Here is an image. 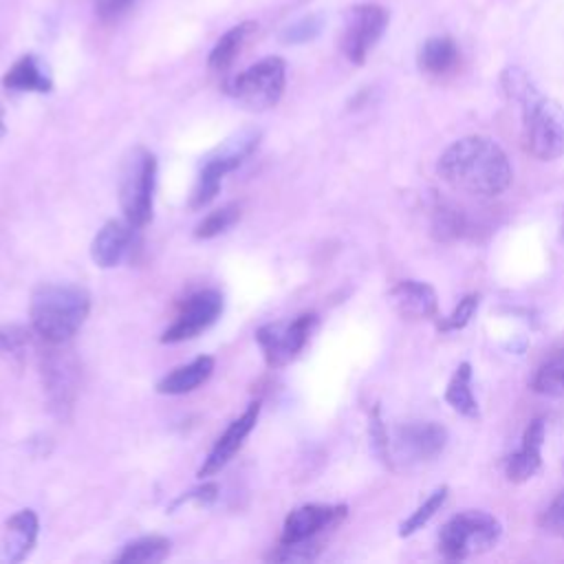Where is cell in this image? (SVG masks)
Segmentation results:
<instances>
[{
    "label": "cell",
    "mask_w": 564,
    "mask_h": 564,
    "mask_svg": "<svg viewBox=\"0 0 564 564\" xmlns=\"http://www.w3.org/2000/svg\"><path fill=\"white\" fill-rule=\"evenodd\" d=\"M436 172L452 189L482 198L502 194L513 178L511 163L500 143L482 134L463 137L445 148Z\"/></svg>",
    "instance_id": "cell-1"
},
{
    "label": "cell",
    "mask_w": 564,
    "mask_h": 564,
    "mask_svg": "<svg viewBox=\"0 0 564 564\" xmlns=\"http://www.w3.org/2000/svg\"><path fill=\"white\" fill-rule=\"evenodd\" d=\"M502 90L522 108L524 150L538 161H555L564 154V108L551 97L538 93L527 73L507 68Z\"/></svg>",
    "instance_id": "cell-2"
},
{
    "label": "cell",
    "mask_w": 564,
    "mask_h": 564,
    "mask_svg": "<svg viewBox=\"0 0 564 564\" xmlns=\"http://www.w3.org/2000/svg\"><path fill=\"white\" fill-rule=\"evenodd\" d=\"M90 295L77 284H42L31 297V328L48 344H66L82 328Z\"/></svg>",
    "instance_id": "cell-3"
},
{
    "label": "cell",
    "mask_w": 564,
    "mask_h": 564,
    "mask_svg": "<svg viewBox=\"0 0 564 564\" xmlns=\"http://www.w3.org/2000/svg\"><path fill=\"white\" fill-rule=\"evenodd\" d=\"M502 524L494 513L465 509L452 516L438 533V551L447 560H467L498 544Z\"/></svg>",
    "instance_id": "cell-4"
},
{
    "label": "cell",
    "mask_w": 564,
    "mask_h": 564,
    "mask_svg": "<svg viewBox=\"0 0 564 564\" xmlns=\"http://www.w3.org/2000/svg\"><path fill=\"white\" fill-rule=\"evenodd\" d=\"M156 181V159L145 148L128 152L119 176V203L128 223L137 229L152 218V196Z\"/></svg>",
    "instance_id": "cell-5"
},
{
    "label": "cell",
    "mask_w": 564,
    "mask_h": 564,
    "mask_svg": "<svg viewBox=\"0 0 564 564\" xmlns=\"http://www.w3.org/2000/svg\"><path fill=\"white\" fill-rule=\"evenodd\" d=\"M286 84V64L282 57H264L236 75L227 93L253 110L271 108L280 101Z\"/></svg>",
    "instance_id": "cell-6"
},
{
    "label": "cell",
    "mask_w": 564,
    "mask_h": 564,
    "mask_svg": "<svg viewBox=\"0 0 564 564\" xmlns=\"http://www.w3.org/2000/svg\"><path fill=\"white\" fill-rule=\"evenodd\" d=\"M42 386L51 412L68 419L79 388V364L64 344H51L42 355Z\"/></svg>",
    "instance_id": "cell-7"
},
{
    "label": "cell",
    "mask_w": 564,
    "mask_h": 564,
    "mask_svg": "<svg viewBox=\"0 0 564 564\" xmlns=\"http://www.w3.org/2000/svg\"><path fill=\"white\" fill-rule=\"evenodd\" d=\"M315 324H317L315 313H302L289 324L275 322V324L260 326L256 330V341L262 348L264 361L271 368H278V366H284L291 359H295L300 355V350L306 346Z\"/></svg>",
    "instance_id": "cell-8"
},
{
    "label": "cell",
    "mask_w": 564,
    "mask_h": 564,
    "mask_svg": "<svg viewBox=\"0 0 564 564\" xmlns=\"http://www.w3.org/2000/svg\"><path fill=\"white\" fill-rule=\"evenodd\" d=\"M223 313V295L216 289H203L194 295H189L181 311L176 313L174 322L163 330L161 341L163 344H178L185 339H192L207 330Z\"/></svg>",
    "instance_id": "cell-9"
},
{
    "label": "cell",
    "mask_w": 564,
    "mask_h": 564,
    "mask_svg": "<svg viewBox=\"0 0 564 564\" xmlns=\"http://www.w3.org/2000/svg\"><path fill=\"white\" fill-rule=\"evenodd\" d=\"M388 24V13L379 4H359L348 11L341 48L352 64H364Z\"/></svg>",
    "instance_id": "cell-10"
},
{
    "label": "cell",
    "mask_w": 564,
    "mask_h": 564,
    "mask_svg": "<svg viewBox=\"0 0 564 564\" xmlns=\"http://www.w3.org/2000/svg\"><path fill=\"white\" fill-rule=\"evenodd\" d=\"M447 443V430L434 421L408 423L397 427L394 438L390 441V460L399 458L405 463L432 460L436 458Z\"/></svg>",
    "instance_id": "cell-11"
},
{
    "label": "cell",
    "mask_w": 564,
    "mask_h": 564,
    "mask_svg": "<svg viewBox=\"0 0 564 564\" xmlns=\"http://www.w3.org/2000/svg\"><path fill=\"white\" fill-rule=\"evenodd\" d=\"M346 505H302L286 516L280 544L315 540L324 529L337 527L346 518Z\"/></svg>",
    "instance_id": "cell-12"
},
{
    "label": "cell",
    "mask_w": 564,
    "mask_h": 564,
    "mask_svg": "<svg viewBox=\"0 0 564 564\" xmlns=\"http://www.w3.org/2000/svg\"><path fill=\"white\" fill-rule=\"evenodd\" d=\"M258 414H260V403L256 401V403H249V408L238 419H234L229 423V427L218 436V441L214 443L212 452L203 460V465L198 469L200 478L218 474L234 458V454L240 449V445L245 443L249 432L256 427Z\"/></svg>",
    "instance_id": "cell-13"
},
{
    "label": "cell",
    "mask_w": 564,
    "mask_h": 564,
    "mask_svg": "<svg viewBox=\"0 0 564 564\" xmlns=\"http://www.w3.org/2000/svg\"><path fill=\"white\" fill-rule=\"evenodd\" d=\"M546 438V427H544V419H533L524 434H522V443L520 447L507 456L505 460V476L511 482H527L529 478H533L540 467H542V445Z\"/></svg>",
    "instance_id": "cell-14"
},
{
    "label": "cell",
    "mask_w": 564,
    "mask_h": 564,
    "mask_svg": "<svg viewBox=\"0 0 564 564\" xmlns=\"http://www.w3.org/2000/svg\"><path fill=\"white\" fill-rule=\"evenodd\" d=\"M134 225L128 220H108L95 234L90 245V256L97 267L110 269L117 267L132 249L134 242Z\"/></svg>",
    "instance_id": "cell-15"
},
{
    "label": "cell",
    "mask_w": 564,
    "mask_h": 564,
    "mask_svg": "<svg viewBox=\"0 0 564 564\" xmlns=\"http://www.w3.org/2000/svg\"><path fill=\"white\" fill-rule=\"evenodd\" d=\"M392 308L408 319H430L438 311L436 291L421 280H401L388 291Z\"/></svg>",
    "instance_id": "cell-16"
},
{
    "label": "cell",
    "mask_w": 564,
    "mask_h": 564,
    "mask_svg": "<svg viewBox=\"0 0 564 564\" xmlns=\"http://www.w3.org/2000/svg\"><path fill=\"white\" fill-rule=\"evenodd\" d=\"M37 531H40V522L35 511L20 509L18 513H13L4 524V535L0 542V562L4 564L22 562L35 546Z\"/></svg>",
    "instance_id": "cell-17"
},
{
    "label": "cell",
    "mask_w": 564,
    "mask_h": 564,
    "mask_svg": "<svg viewBox=\"0 0 564 564\" xmlns=\"http://www.w3.org/2000/svg\"><path fill=\"white\" fill-rule=\"evenodd\" d=\"M214 372V357L200 355L194 361L174 368L156 383V392L161 394H185L203 386Z\"/></svg>",
    "instance_id": "cell-18"
},
{
    "label": "cell",
    "mask_w": 564,
    "mask_h": 564,
    "mask_svg": "<svg viewBox=\"0 0 564 564\" xmlns=\"http://www.w3.org/2000/svg\"><path fill=\"white\" fill-rule=\"evenodd\" d=\"M2 84L22 93H48L53 88L46 66L35 55H22L2 77Z\"/></svg>",
    "instance_id": "cell-19"
},
{
    "label": "cell",
    "mask_w": 564,
    "mask_h": 564,
    "mask_svg": "<svg viewBox=\"0 0 564 564\" xmlns=\"http://www.w3.org/2000/svg\"><path fill=\"white\" fill-rule=\"evenodd\" d=\"M445 401L447 405H452L454 412L463 414V416H478V401L471 392V366L469 361L458 364V368L454 370V375L447 381L445 388Z\"/></svg>",
    "instance_id": "cell-20"
},
{
    "label": "cell",
    "mask_w": 564,
    "mask_h": 564,
    "mask_svg": "<svg viewBox=\"0 0 564 564\" xmlns=\"http://www.w3.org/2000/svg\"><path fill=\"white\" fill-rule=\"evenodd\" d=\"M531 390L549 397L564 399V348L553 350L533 372Z\"/></svg>",
    "instance_id": "cell-21"
},
{
    "label": "cell",
    "mask_w": 564,
    "mask_h": 564,
    "mask_svg": "<svg viewBox=\"0 0 564 564\" xmlns=\"http://www.w3.org/2000/svg\"><path fill=\"white\" fill-rule=\"evenodd\" d=\"M256 22H240L236 26H231L229 31H225L218 42L214 44L207 64L212 70H225L231 66V62L236 59V55L240 53L242 44L247 42V37L256 31Z\"/></svg>",
    "instance_id": "cell-22"
},
{
    "label": "cell",
    "mask_w": 564,
    "mask_h": 564,
    "mask_svg": "<svg viewBox=\"0 0 564 564\" xmlns=\"http://www.w3.org/2000/svg\"><path fill=\"white\" fill-rule=\"evenodd\" d=\"M458 62V48L452 37H430L419 53V66L430 75H445Z\"/></svg>",
    "instance_id": "cell-23"
},
{
    "label": "cell",
    "mask_w": 564,
    "mask_h": 564,
    "mask_svg": "<svg viewBox=\"0 0 564 564\" xmlns=\"http://www.w3.org/2000/svg\"><path fill=\"white\" fill-rule=\"evenodd\" d=\"M260 132L258 130H240L236 132L231 139H227L214 154L212 159H216L220 165H225L227 172L236 170L258 145Z\"/></svg>",
    "instance_id": "cell-24"
},
{
    "label": "cell",
    "mask_w": 564,
    "mask_h": 564,
    "mask_svg": "<svg viewBox=\"0 0 564 564\" xmlns=\"http://www.w3.org/2000/svg\"><path fill=\"white\" fill-rule=\"evenodd\" d=\"M170 553V540L161 538V535H145L132 544H128L117 562L121 564H154V562H163Z\"/></svg>",
    "instance_id": "cell-25"
},
{
    "label": "cell",
    "mask_w": 564,
    "mask_h": 564,
    "mask_svg": "<svg viewBox=\"0 0 564 564\" xmlns=\"http://www.w3.org/2000/svg\"><path fill=\"white\" fill-rule=\"evenodd\" d=\"M229 174L216 159L207 156V161L203 163V170L198 174V181L194 185V192H192V198H189V207L192 209H200L205 207L207 203H212L220 189V183H223V176Z\"/></svg>",
    "instance_id": "cell-26"
},
{
    "label": "cell",
    "mask_w": 564,
    "mask_h": 564,
    "mask_svg": "<svg viewBox=\"0 0 564 564\" xmlns=\"http://www.w3.org/2000/svg\"><path fill=\"white\" fill-rule=\"evenodd\" d=\"M447 487L443 485V487H438V489H434L410 516H408V520H403L401 522V527H399V535L401 538H408V535H412V533H416L419 529H423L434 516H436V511H441V507L445 505V500H447Z\"/></svg>",
    "instance_id": "cell-27"
},
{
    "label": "cell",
    "mask_w": 564,
    "mask_h": 564,
    "mask_svg": "<svg viewBox=\"0 0 564 564\" xmlns=\"http://www.w3.org/2000/svg\"><path fill=\"white\" fill-rule=\"evenodd\" d=\"M31 348V333L24 326L7 324L0 326V357L11 364H22Z\"/></svg>",
    "instance_id": "cell-28"
},
{
    "label": "cell",
    "mask_w": 564,
    "mask_h": 564,
    "mask_svg": "<svg viewBox=\"0 0 564 564\" xmlns=\"http://www.w3.org/2000/svg\"><path fill=\"white\" fill-rule=\"evenodd\" d=\"M238 218H240V205L229 203V205H225V207H220V209L207 214V216L196 225L194 236H196V238H203V240L214 238V236L227 231Z\"/></svg>",
    "instance_id": "cell-29"
},
{
    "label": "cell",
    "mask_w": 564,
    "mask_h": 564,
    "mask_svg": "<svg viewBox=\"0 0 564 564\" xmlns=\"http://www.w3.org/2000/svg\"><path fill=\"white\" fill-rule=\"evenodd\" d=\"M478 304H480V295H478V293H467V295L454 306V311H452L449 315H445V317L438 319L436 328H438L441 333H452V330L465 328V326L471 322V317H474Z\"/></svg>",
    "instance_id": "cell-30"
},
{
    "label": "cell",
    "mask_w": 564,
    "mask_h": 564,
    "mask_svg": "<svg viewBox=\"0 0 564 564\" xmlns=\"http://www.w3.org/2000/svg\"><path fill=\"white\" fill-rule=\"evenodd\" d=\"M432 229L438 238L447 240V238H458L463 231H465V220H463V214L460 209H454V207H436L434 209V223H432Z\"/></svg>",
    "instance_id": "cell-31"
},
{
    "label": "cell",
    "mask_w": 564,
    "mask_h": 564,
    "mask_svg": "<svg viewBox=\"0 0 564 564\" xmlns=\"http://www.w3.org/2000/svg\"><path fill=\"white\" fill-rule=\"evenodd\" d=\"M322 31V18L319 15H306L293 24H289L282 31V40L289 44H300L313 40Z\"/></svg>",
    "instance_id": "cell-32"
},
{
    "label": "cell",
    "mask_w": 564,
    "mask_h": 564,
    "mask_svg": "<svg viewBox=\"0 0 564 564\" xmlns=\"http://www.w3.org/2000/svg\"><path fill=\"white\" fill-rule=\"evenodd\" d=\"M370 441H372V449L375 454L392 467V460H390V436H388V430L381 421V410L379 405H375L372 414H370Z\"/></svg>",
    "instance_id": "cell-33"
},
{
    "label": "cell",
    "mask_w": 564,
    "mask_h": 564,
    "mask_svg": "<svg viewBox=\"0 0 564 564\" xmlns=\"http://www.w3.org/2000/svg\"><path fill=\"white\" fill-rule=\"evenodd\" d=\"M540 527L557 538H564V491H560L553 502L542 511Z\"/></svg>",
    "instance_id": "cell-34"
},
{
    "label": "cell",
    "mask_w": 564,
    "mask_h": 564,
    "mask_svg": "<svg viewBox=\"0 0 564 564\" xmlns=\"http://www.w3.org/2000/svg\"><path fill=\"white\" fill-rule=\"evenodd\" d=\"M216 496H218V485H216V482H203L200 487H196V489H192V491L178 496V498L174 500L172 509L178 507V505H183V502H189V500H194L196 505H212V502L216 500Z\"/></svg>",
    "instance_id": "cell-35"
},
{
    "label": "cell",
    "mask_w": 564,
    "mask_h": 564,
    "mask_svg": "<svg viewBox=\"0 0 564 564\" xmlns=\"http://www.w3.org/2000/svg\"><path fill=\"white\" fill-rule=\"evenodd\" d=\"M134 4V0H95V11L104 22H115L119 20L130 7Z\"/></svg>",
    "instance_id": "cell-36"
},
{
    "label": "cell",
    "mask_w": 564,
    "mask_h": 564,
    "mask_svg": "<svg viewBox=\"0 0 564 564\" xmlns=\"http://www.w3.org/2000/svg\"><path fill=\"white\" fill-rule=\"evenodd\" d=\"M4 132H7V123H4V108H2V104H0V139L4 137Z\"/></svg>",
    "instance_id": "cell-37"
}]
</instances>
